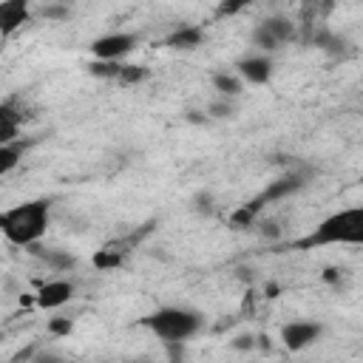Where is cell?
Instances as JSON below:
<instances>
[{"label": "cell", "instance_id": "cell-12", "mask_svg": "<svg viewBox=\"0 0 363 363\" xmlns=\"http://www.w3.org/2000/svg\"><path fill=\"white\" fill-rule=\"evenodd\" d=\"M136 241H139V235L133 233V235H128L125 241H113V244L102 247V250L94 255V264H96L99 269H111V267H119V264H122V258L128 255V250H130Z\"/></svg>", "mask_w": 363, "mask_h": 363}, {"label": "cell", "instance_id": "cell-5", "mask_svg": "<svg viewBox=\"0 0 363 363\" xmlns=\"http://www.w3.org/2000/svg\"><path fill=\"white\" fill-rule=\"evenodd\" d=\"M320 332H323L320 323H312V320H292V323H286V326L281 329V340H284V346H286L289 352H301V349H306L309 343H315V340L320 337Z\"/></svg>", "mask_w": 363, "mask_h": 363}, {"label": "cell", "instance_id": "cell-24", "mask_svg": "<svg viewBox=\"0 0 363 363\" xmlns=\"http://www.w3.org/2000/svg\"><path fill=\"white\" fill-rule=\"evenodd\" d=\"M235 346H241V349H247V346H252V340L250 337H238V343Z\"/></svg>", "mask_w": 363, "mask_h": 363}, {"label": "cell", "instance_id": "cell-15", "mask_svg": "<svg viewBox=\"0 0 363 363\" xmlns=\"http://www.w3.org/2000/svg\"><path fill=\"white\" fill-rule=\"evenodd\" d=\"M213 85H216V91L221 96H238L241 94V79L235 74H227V71L213 74Z\"/></svg>", "mask_w": 363, "mask_h": 363}, {"label": "cell", "instance_id": "cell-9", "mask_svg": "<svg viewBox=\"0 0 363 363\" xmlns=\"http://www.w3.org/2000/svg\"><path fill=\"white\" fill-rule=\"evenodd\" d=\"M23 119H26V113H23V108H20L17 99L0 102V145L17 139V130H20Z\"/></svg>", "mask_w": 363, "mask_h": 363}, {"label": "cell", "instance_id": "cell-20", "mask_svg": "<svg viewBox=\"0 0 363 363\" xmlns=\"http://www.w3.org/2000/svg\"><path fill=\"white\" fill-rule=\"evenodd\" d=\"M250 3H255V0H221V6H218V17H230V14H238L241 9H247Z\"/></svg>", "mask_w": 363, "mask_h": 363}, {"label": "cell", "instance_id": "cell-4", "mask_svg": "<svg viewBox=\"0 0 363 363\" xmlns=\"http://www.w3.org/2000/svg\"><path fill=\"white\" fill-rule=\"evenodd\" d=\"M292 37H295V26H292V20H286V17H269V20L258 23V28L252 31V43H255L261 51L281 48V45L289 43Z\"/></svg>", "mask_w": 363, "mask_h": 363}, {"label": "cell", "instance_id": "cell-22", "mask_svg": "<svg viewBox=\"0 0 363 363\" xmlns=\"http://www.w3.org/2000/svg\"><path fill=\"white\" fill-rule=\"evenodd\" d=\"M210 113H213V116H230V113H233V105H230V102H213V105H210Z\"/></svg>", "mask_w": 363, "mask_h": 363}, {"label": "cell", "instance_id": "cell-14", "mask_svg": "<svg viewBox=\"0 0 363 363\" xmlns=\"http://www.w3.org/2000/svg\"><path fill=\"white\" fill-rule=\"evenodd\" d=\"M23 150H26V145H20V142H6V145H0V176L11 173V170L17 167V162L23 159Z\"/></svg>", "mask_w": 363, "mask_h": 363}, {"label": "cell", "instance_id": "cell-19", "mask_svg": "<svg viewBox=\"0 0 363 363\" xmlns=\"http://www.w3.org/2000/svg\"><path fill=\"white\" fill-rule=\"evenodd\" d=\"M255 213H258V210H252L250 204H244V207H238V210L230 216V221H233L235 227H250V224L255 221Z\"/></svg>", "mask_w": 363, "mask_h": 363}, {"label": "cell", "instance_id": "cell-10", "mask_svg": "<svg viewBox=\"0 0 363 363\" xmlns=\"http://www.w3.org/2000/svg\"><path fill=\"white\" fill-rule=\"evenodd\" d=\"M301 184H303V179H301V176H295V173L281 176V179H278V182H272V184H269V187H267V190H264V193H261L255 201H250V207H252V210H261L267 201L286 199V196H289V193H295Z\"/></svg>", "mask_w": 363, "mask_h": 363}, {"label": "cell", "instance_id": "cell-21", "mask_svg": "<svg viewBox=\"0 0 363 363\" xmlns=\"http://www.w3.org/2000/svg\"><path fill=\"white\" fill-rule=\"evenodd\" d=\"M48 329H51V335H68L71 332V320L68 318H54L48 323Z\"/></svg>", "mask_w": 363, "mask_h": 363}, {"label": "cell", "instance_id": "cell-8", "mask_svg": "<svg viewBox=\"0 0 363 363\" xmlns=\"http://www.w3.org/2000/svg\"><path fill=\"white\" fill-rule=\"evenodd\" d=\"M74 298V284L71 281H48L37 292V306L43 309H60Z\"/></svg>", "mask_w": 363, "mask_h": 363}, {"label": "cell", "instance_id": "cell-17", "mask_svg": "<svg viewBox=\"0 0 363 363\" xmlns=\"http://www.w3.org/2000/svg\"><path fill=\"white\" fill-rule=\"evenodd\" d=\"M119 68H122L119 60H96L91 65V74L99 77V79H116L119 77Z\"/></svg>", "mask_w": 363, "mask_h": 363}, {"label": "cell", "instance_id": "cell-1", "mask_svg": "<svg viewBox=\"0 0 363 363\" xmlns=\"http://www.w3.org/2000/svg\"><path fill=\"white\" fill-rule=\"evenodd\" d=\"M360 241H363V210L346 207L340 213L326 216L309 235L298 238L292 247L315 250V247H326V244H360Z\"/></svg>", "mask_w": 363, "mask_h": 363}, {"label": "cell", "instance_id": "cell-18", "mask_svg": "<svg viewBox=\"0 0 363 363\" xmlns=\"http://www.w3.org/2000/svg\"><path fill=\"white\" fill-rule=\"evenodd\" d=\"M43 258H45V264L51 267V269H68V267H74V258L68 255V252H43Z\"/></svg>", "mask_w": 363, "mask_h": 363}, {"label": "cell", "instance_id": "cell-11", "mask_svg": "<svg viewBox=\"0 0 363 363\" xmlns=\"http://www.w3.org/2000/svg\"><path fill=\"white\" fill-rule=\"evenodd\" d=\"M238 77L250 85H264L272 77V60L267 57H247L238 62Z\"/></svg>", "mask_w": 363, "mask_h": 363}, {"label": "cell", "instance_id": "cell-6", "mask_svg": "<svg viewBox=\"0 0 363 363\" xmlns=\"http://www.w3.org/2000/svg\"><path fill=\"white\" fill-rule=\"evenodd\" d=\"M133 45H136V37H133V34H105V37L94 40L91 51H94L96 60H119V57H125Z\"/></svg>", "mask_w": 363, "mask_h": 363}, {"label": "cell", "instance_id": "cell-23", "mask_svg": "<svg viewBox=\"0 0 363 363\" xmlns=\"http://www.w3.org/2000/svg\"><path fill=\"white\" fill-rule=\"evenodd\" d=\"M323 281H329V284L340 281V269H326V272H323Z\"/></svg>", "mask_w": 363, "mask_h": 363}, {"label": "cell", "instance_id": "cell-3", "mask_svg": "<svg viewBox=\"0 0 363 363\" xmlns=\"http://www.w3.org/2000/svg\"><path fill=\"white\" fill-rule=\"evenodd\" d=\"M159 340L167 343H182L187 337H193L201 329V318L190 309H179V306H162L153 315H147L142 320Z\"/></svg>", "mask_w": 363, "mask_h": 363}, {"label": "cell", "instance_id": "cell-16", "mask_svg": "<svg viewBox=\"0 0 363 363\" xmlns=\"http://www.w3.org/2000/svg\"><path fill=\"white\" fill-rule=\"evenodd\" d=\"M142 79H147V68L145 65H122L116 82L119 85H139Z\"/></svg>", "mask_w": 363, "mask_h": 363}, {"label": "cell", "instance_id": "cell-13", "mask_svg": "<svg viewBox=\"0 0 363 363\" xmlns=\"http://www.w3.org/2000/svg\"><path fill=\"white\" fill-rule=\"evenodd\" d=\"M201 37H204V31L199 26H182L179 31H173L167 37V45L170 48H196L201 43Z\"/></svg>", "mask_w": 363, "mask_h": 363}, {"label": "cell", "instance_id": "cell-25", "mask_svg": "<svg viewBox=\"0 0 363 363\" xmlns=\"http://www.w3.org/2000/svg\"><path fill=\"white\" fill-rule=\"evenodd\" d=\"M0 340H3V335H0Z\"/></svg>", "mask_w": 363, "mask_h": 363}, {"label": "cell", "instance_id": "cell-2", "mask_svg": "<svg viewBox=\"0 0 363 363\" xmlns=\"http://www.w3.org/2000/svg\"><path fill=\"white\" fill-rule=\"evenodd\" d=\"M48 227V201H23L0 213V233L17 247H34Z\"/></svg>", "mask_w": 363, "mask_h": 363}, {"label": "cell", "instance_id": "cell-7", "mask_svg": "<svg viewBox=\"0 0 363 363\" xmlns=\"http://www.w3.org/2000/svg\"><path fill=\"white\" fill-rule=\"evenodd\" d=\"M28 0H0V37H11L23 23H28Z\"/></svg>", "mask_w": 363, "mask_h": 363}]
</instances>
